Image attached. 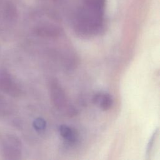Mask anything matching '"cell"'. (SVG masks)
I'll return each instance as SVG.
<instances>
[{
  "label": "cell",
  "instance_id": "cell-3",
  "mask_svg": "<svg viewBox=\"0 0 160 160\" xmlns=\"http://www.w3.org/2000/svg\"><path fill=\"white\" fill-rule=\"evenodd\" d=\"M0 91L12 97L21 94V89L11 74L6 71L0 70Z\"/></svg>",
  "mask_w": 160,
  "mask_h": 160
},
{
  "label": "cell",
  "instance_id": "cell-2",
  "mask_svg": "<svg viewBox=\"0 0 160 160\" xmlns=\"http://www.w3.org/2000/svg\"><path fill=\"white\" fill-rule=\"evenodd\" d=\"M1 152L5 159H20L22 154V144L20 139L14 135H7L1 142Z\"/></svg>",
  "mask_w": 160,
  "mask_h": 160
},
{
  "label": "cell",
  "instance_id": "cell-9",
  "mask_svg": "<svg viewBox=\"0 0 160 160\" xmlns=\"http://www.w3.org/2000/svg\"><path fill=\"white\" fill-rule=\"evenodd\" d=\"M8 102H6L5 98L0 94V114H4L6 112L8 109Z\"/></svg>",
  "mask_w": 160,
  "mask_h": 160
},
{
  "label": "cell",
  "instance_id": "cell-5",
  "mask_svg": "<svg viewBox=\"0 0 160 160\" xmlns=\"http://www.w3.org/2000/svg\"><path fill=\"white\" fill-rule=\"evenodd\" d=\"M36 33L41 37L44 38H56L61 34V30L59 28L53 26H41L36 28Z\"/></svg>",
  "mask_w": 160,
  "mask_h": 160
},
{
  "label": "cell",
  "instance_id": "cell-7",
  "mask_svg": "<svg viewBox=\"0 0 160 160\" xmlns=\"http://www.w3.org/2000/svg\"><path fill=\"white\" fill-rule=\"evenodd\" d=\"M2 14L8 21L14 20L18 16L16 6L10 1H6L2 6Z\"/></svg>",
  "mask_w": 160,
  "mask_h": 160
},
{
  "label": "cell",
  "instance_id": "cell-6",
  "mask_svg": "<svg viewBox=\"0 0 160 160\" xmlns=\"http://www.w3.org/2000/svg\"><path fill=\"white\" fill-rule=\"evenodd\" d=\"M59 132L61 136L69 143H74L78 139V131L67 125H61L59 128Z\"/></svg>",
  "mask_w": 160,
  "mask_h": 160
},
{
  "label": "cell",
  "instance_id": "cell-8",
  "mask_svg": "<svg viewBox=\"0 0 160 160\" xmlns=\"http://www.w3.org/2000/svg\"><path fill=\"white\" fill-rule=\"evenodd\" d=\"M32 125H33L34 128L36 131H43L46 128V122L44 119H42L41 118H36L33 121Z\"/></svg>",
  "mask_w": 160,
  "mask_h": 160
},
{
  "label": "cell",
  "instance_id": "cell-1",
  "mask_svg": "<svg viewBox=\"0 0 160 160\" xmlns=\"http://www.w3.org/2000/svg\"><path fill=\"white\" fill-rule=\"evenodd\" d=\"M49 89L51 102L59 111L69 117L76 115L77 110L70 102L64 89L57 79H52L50 81Z\"/></svg>",
  "mask_w": 160,
  "mask_h": 160
},
{
  "label": "cell",
  "instance_id": "cell-4",
  "mask_svg": "<svg viewBox=\"0 0 160 160\" xmlns=\"http://www.w3.org/2000/svg\"><path fill=\"white\" fill-rule=\"evenodd\" d=\"M92 102L102 110L107 111L112 107L113 99L111 96L108 93L99 92L93 96Z\"/></svg>",
  "mask_w": 160,
  "mask_h": 160
}]
</instances>
